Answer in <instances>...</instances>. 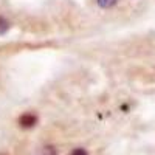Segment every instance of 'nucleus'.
<instances>
[{"label": "nucleus", "mask_w": 155, "mask_h": 155, "mask_svg": "<svg viewBox=\"0 0 155 155\" xmlns=\"http://www.w3.org/2000/svg\"><path fill=\"white\" fill-rule=\"evenodd\" d=\"M118 2L120 0H96V5L102 9H110L115 5H118Z\"/></svg>", "instance_id": "7ed1b4c3"}, {"label": "nucleus", "mask_w": 155, "mask_h": 155, "mask_svg": "<svg viewBox=\"0 0 155 155\" xmlns=\"http://www.w3.org/2000/svg\"><path fill=\"white\" fill-rule=\"evenodd\" d=\"M70 155H88V152H87V149H84V147H76V149H73V150L70 152Z\"/></svg>", "instance_id": "39448f33"}, {"label": "nucleus", "mask_w": 155, "mask_h": 155, "mask_svg": "<svg viewBox=\"0 0 155 155\" xmlns=\"http://www.w3.org/2000/svg\"><path fill=\"white\" fill-rule=\"evenodd\" d=\"M9 28H11V23H9L3 16H0V36L5 34V33H8Z\"/></svg>", "instance_id": "20e7f679"}, {"label": "nucleus", "mask_w": 155, "mask_h": 155, "mask_svg": "<svg viewBox=\"0 0 155 155\" xmlns=\"http://www.w3.org/2000/svg\"><path fill=\"white\" fill-rule=\"evenodd\" d=\"M34 155H58V150L54 146L47 144V146H42L41 149H37V152Z\"/></svg>", "instance_id": "f03ea898"}, {"label": "nucleus", "mask_w": 155, "mask_h": 155, "mask_svg": "<svg viewBox=\"0 0 155 155\" xmlns=\"http://www.w3.org/2000/svg\"><path fill=\"white\" fill-rule=\"evenodd\" d=\"M37 121H39L37 115L33 113V112H25L17 118V124L22 129H33V127L37 126Z\"/></svg>", "instance_id": "f257e3e1"}, {"label": "nucleus", "mask_w": 155, "mask_h": 155, "mask_svg": "<svg viewBox=\"0 0 155 155\" xmlns=\"http://www.w3.org/2000/svg\"><path fill=\"white\" fill-rule=\"evenodd\" d=\"M0 155H9L8 152H0Z\"/></svg>", "instance_id": "423d86ee"}]
</instances>
